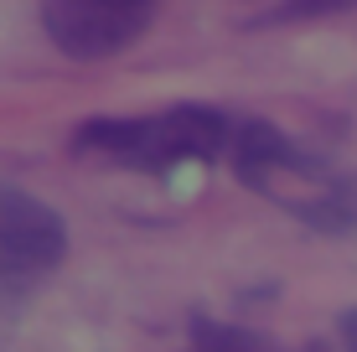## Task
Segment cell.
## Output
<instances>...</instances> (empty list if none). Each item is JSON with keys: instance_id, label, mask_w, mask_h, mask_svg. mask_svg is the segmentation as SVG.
Wrapping results in <instances>:
<instances>
[{"instance_id": "obj_5", "label": "cell", "mask_w": 357, "mask_h": 352, "mask_svg": "<svg viewBox=\"0 0 357 352\" xmlns=\"http://www.w3.org/2000/svg\"><path fill=\"white\" fill-rule=\"evenodd\" d=\"M192 352H337L326 337H305V342H280L275 332L249 321H223V316H207V311H192L187 321Z\"/></svg>"}, {"instance_id": "obj_2", "label": "cell", "mask_w": 357, "mask_h": 352, "mask_svg": "<svg viewBox=\"0 0 357 352\" xmlns=\"http://www.w3.org/2000/svg\"><path fill=\"white\" fill-rule=\"evenodd\" d=\"M238 119L218 104H166L151 114H98L73 130L68 151L78 161L140 176H171L181 166L228 161Z\"/></svg>"}, {"instance_id": "obj_1", "label": "cell", "mask_w": 357, "mask_h": 352, "mask_svg": "<svg viewBox=\"0 0 357 352\" xmlns=\"http://www.w3.org/2000/svg\"><path fill=\"white\" fill-rule=\"evenodd\" d=\"M228 166L249 192L285 208L295 223L316 228L326 238H357V171L337 166L321 151H305L280 125H269L259 114L238 119Z\"/></svg>"}, {"instance_id": "obj_6", "label": "cell", "mask_w": 357, "mask_h": 352, "mask_svg": "<svg viewBox=\"0 0 357 352\" xmlns=\"http://www.w3.org/2000/svg\"><path fill=\"white\" fill-rule=\"evenodd\" d=\"M357 0H280L254 16V26H290V21H321V16H347Z\"/></svg>"}, {"instance_id": "obj_4", "label": "cell", "mask_w": 357, "mask_h": 352, "mask_svg": "<svg viewBox=\"0 0 357 352\" xmlns=\"http://www.w3.org/2000/svg\"><path fill=\"white\" fill-rule=\"evenodd\" d=\"M42 31L73 63L119 57L151 31L161 0H36Z\"/></svg>"}, {"instance_id": "obj_3", "label": "cell", "mask_w": 357, "mask_h": 352, "mask_svg": "<svg viewBox=\"0 0 357 352\" xmlns=\"http://www.w3.org/2000/svg\"><path fill=\"white\" fill-rule=\"evenodd\" d=\"M68 259V223L52 202L21 187H0V321L63 270Z\"/></svg>"}]
</instances>
